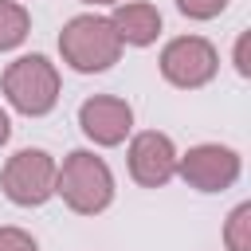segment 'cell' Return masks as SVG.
<instances>
[{"label":"cell","instance_id":"cell-3","mask_svg":"<svg viewBox=\"0 0 251 251\" xmlns=\"http://www.w3.org/2000/svg\"><path fill=\"white\" fill-rule=\"evenodd\" d=\"M0 90H4V102L24 114V118H43L59 106V90H63V78H59V67L47 59V55H20L4 67L0 75Z\"/></svg>","mask_w":251,"mask_h":251},{"label":"cell","instance_id":"cell-6","mask_svg":"<svg viewBox=\"0 0 251 251\" xmlns=\"http://www.w3.org/2000/svg\"><path fill=\"white\" fill-rule=\"evenodd\" d=\"M243 173V157L231 145L200 141L188 153H176V176L196 192H227Z\"/></svg>","mask_w":251,"mask_h":251},{"label":"cell","instance_id":"cell-5","mask_svg":"<svg viewBox=\"0 0 251 251\" xmlns=\"http://www.w3.org/2000/svg\"><path fill=\"white\" fill-rule=\"evenodd\" d=\"M161 78L176 90H200L220 75V51L204 35H176L161 47Z\"/></svg>","mask_w":251,"mask_h":251},{"label":"cell","instance_id":"cell-10","mask_svg":"<svg viewBox=\"0 0 251 251\" xmlns=\"http://www.w3.org/2000/svg\"><path fill=\"white\" fill-rule=\"evenodd\" d=\"M31 35V12L20 0H0V51H16Z\"/></svg>","mask_w":251,"mask_h":251},{"label":"cell","instance_id":"cell-12","mask_svg":"<svg viewBox=\"0 0 251 251\" xmlns=\"http://www.w3.org/2000/svg\"><path fill=\"white\" fill-rule=\"evenodd\" d=\"M176 8H180V16H188V20H216V16L227 8V0H176Z\"/></svg>","mask_w":251,"mask_h":251},{"label":"cell","instance_id":"cell-8","mask_svg":"<svg viewBox=\"0 0 251 251\" xmlns=\"http://www.w3.org/2000/svg\"><path fill=\"white\" fill-rule=\"evenodd\" d=\"M78 129L94 145L114 149L133 133V106L126 98H118V94H90L78 106Z\"/></svg>","mask_w":251,"mask_h":251},{"label":"cell","instance_id":"cell-16","mask_svg":"<svg viewBox=\"0 0 251 251\" xmlns=\"http://www.w3.org/2000/svg\"><path fill=\"white\" fill-rule=\"evenodd\" d=\"M78 4H90V8H114V4H122V0H78Z\"/></svg>","mask_w":251,"mask_h":251},{"label":"cell","instance_id":"cell-1","mask_svg":"<svg viewBox=\"0 0 251 251\" xmlns=\"http://www.w3.org/2000/svg\"><path fill=\"white\" fill-rule=\"evenodd\" d=\"M59 55L71 71L78 75H102L122 59V39L110 24V16L98 12H82L71 16L59 31Z\"/></svg>","mask_w":251,"mask_h":251},{"label":"cell","instance_id":"cell-15","mask_svg":"<svg viewBox=\"0 0 251 251\" xmlns=\"http://www.w3.org/2000/svg\"><path fill=\"white\" fill-rule=\"evenodd\" d=\"M8 137H12V118H8V110L0 106V145H8Z\"/></svg>","mask_w":251,"mask_h":251},{"label":"cell","instance_id":"cell-2","mask_svg":"<svg viewBox=\"0 0 251 251\" xmlns=\"http://www.w3.org/2000/svg\"><path fill=\"white\" fill-rule=\"evenodd\" d=\"M114 173L110 165L90 153V149H75L63 157L59 173H55V196H63V204L78 216H98L114 204Z\"/></svg>","mask_w":251,"mask_h":251},{"label":"cell","instance_id":"cell-14","mask_svg":"<svg viewBox=\"0 0 251 251\" xmlns=\"http://www.w3.org/2000/svg\"><path fill=\"white\" fill-rule=\"evenodd\" d=\"M247 43H251V31H239V39H235V55H231V59H235V71H239L243 78L251 75V59H247Z\"/></svg>","mask_w":251,"mask_h":251},{"label":"cell","instance_id":"cell-4","mask_svg":"<svg viewBox=\"0 0 251 251\" xmlns=\"http://www.w3.org/2000/svg\"><path fill=\"white\" fill-rule=\"evenodd\" d=\"M59 161L47 149H16L0 169V188L16 208H43L55 196Z\"/></svg>","mask_w":251,"mask_h":251},{"label":"cell","instance_id":"cell-9","mask_svg":"<svg viewBox=\"0 0 251 251\" xmlns=\"http://www.w3.org/2000/svg\"><path fill=\"white\" fill-rule=\"evenodd\" d=\"M110 24H114L122 47H149V43H157V35L165 27L157 4H149V0H122V4H114Z\"/></svg>","mask_w":251,"mask_h":251},{"label":"cell","instance_id":"cell-11","mask_svg":"<svg viewBox=\"0 0 251 251\" xmlns=\"http://www.w3.org/2000/svg\"><path fill=\"white\" fill-rule=\"evenodd\" d=\"M224 247L227 251H251V204H235L224 224Z\"/></svg>","mask_w":251,"mask_h":251},{"label":"cell","instance_id":"cell-7","mask_svg":"<svg viewBox=\"0 0 251 251\" xmlns=\"http://www.w3.org/2000/svg\"><path fill=\"white\" fill-rule=\"evenodd\" d=\"M126 165H129V176L141 188H165L176 176V145L161 129H141V133L129 137Z\"/></svg>","mask_w":251,"mask_h":251},{"label":"cell","instance_id":"cell-13","mask_svg":"<svg viewBox=\"0 0 251 251\" xmlns=\"http://www.w3.org/2000/svg\"><path fill=\"white\" fill-rule=\"evenodd\" d=\"M0 251H39V243H35L31 231L4 224V227H0Z\"/></svg>","mask_w":251,"mask_h":251}]
</instances>
